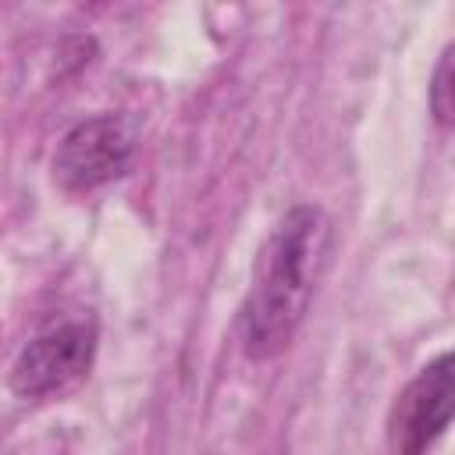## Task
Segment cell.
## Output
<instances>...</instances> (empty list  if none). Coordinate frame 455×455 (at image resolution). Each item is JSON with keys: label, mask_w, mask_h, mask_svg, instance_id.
<instances>
[{"label": "cell", "mask_w": 455, "mask_h": 455, "mask_svg": "<svg viewBox=\"0 0 455 455\" xmlns=\"http://www.w3.org/2000/svg\"><path fill=\"white\" fill-rule=\"evenodd\" d=\"M451 352H441L434 363H427L398 395L391 409V455H427V448L444 434L451 423Z\"/></svg>", "instance_id": "cell-3"}, {"label": "cell", "mask_w": 455, "mask_h": 455, "mask_svg": "<svg viewBox=\"0 0 455 455\" xmlns=\"http://www.w3.org/2000/svg\"><path fill=\"white\" fill-rule=\"evenodd\" d=\"M135 156V128L124 117H89L75 124L57 153H53V178L68 192H89L121 178Z\"/></svg>", "instance_id": "cell-2"}, {"label": "cell", "mask_w": 455, "mask_h": 455, "mask_svg": "<svg viewBox=\"0 0 455 455\" xmlns=\"http://www.w3.org/2000/svg\"><path fill=\"white\" fill-rule=\"evenodd\" d=\"M331 249V220L320 206H295L281 217L256 256L252 288L238 331L249 359H274L295 338Z\"/></svg>", "instance_id": "cell-1"}, {"label": "cell", "mask_w": 455, "mask_h": 455, "mask_svg": "<svg viewBox=\"0 0 455 455\" xmlns=\"http://www.w3.org/2000/svg\"><path fill=\"white\" fill-rule=\"evenodd\" d=\"M96 352V334L85 323H60L39 338H32L14 370H11V387L21 398H43L53 391H64L68 384H75Z\"/></svg>", "instance_id": "cell-4"}, {"label": "cell", "mask_w": 455, "mask_h": 455, "mask_svg": "<svg viewBox=\"0 0 455 455\" xmlns=\"http://www.w3.org/2000/svg\"><path fill=\"white\" fill-rule=\"evenodd\" d=\"M430 110L441 124H451V110H455V103H451V46L437 60L434 85H430Z\"/></svg>", "instance_id": "cell-5"}]
</instances>
